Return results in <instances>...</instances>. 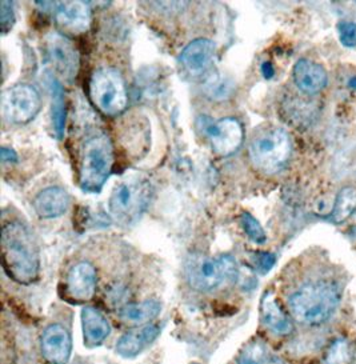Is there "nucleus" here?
<instances>
[{
    "label": "nucleus",
    "mask_w": 356,
    "mask_h": 364,
    "mask_svg": "<svg viewBox=\"0 0 356 364\" xmlns=\"http://www.w3.org/2000/svg\"><path fill=\"white\" fill-rule=\"evenodd\" d=\"M3 267L7 275L21 283L31 284L41 274V252L31 231L19 222L1 230Z\"/></svg>",
    "instance_id": "1"
},
{
    "label": "nucleus",
    "mask_w": 356,
    "mask_h": 364,
    "mask_svg": "<svg viewBox=\"0 0 356 364\" xmlns=\"http://www.w3.org/2000/svg\"><path fill=\"white\" fill-rule=\"evenodd\" d=\"M342 299V289L328 280H316L296 289L288 300L293 318L303 324L316 326L328 321Z\"/></svg>",
    "instance_id": "2"
},
{
    "label": "nucleus",
    "mask_w": 356,
    "mask_h": 364,
    "mask_svg": "<svg viewBox=\"0 0 356 364\" xmlns=\"http://www.w3.org/2000/svg\"><path fill=\"white\" fill-rule=\"evenodd\" d=\"M153 187L139 172H131L119 181L109 196V213L122 225H135L151 203Z\"/></svg>",
    "instance_id": "3"
},
{
    "label": "nucleus",
    "mask_w": 356,
    "mask_h": 364,
    "mask_svg": "<svg viewBox=\"0 0 356 364\" xmlns=\"http://www.w3.org/2000/svg\"><path fill=\"white\" fill-rule=\"evenodd\" d=\"M237 260L230 255L211 257L194 254L185 262L188 284L200 292H211L234 283L237 279Z\"/></svg>",
    "instance_id": "4"
},
{
    "label": "nucleus",
    "mask_w": 356,
    "mask_h": 364,
    "mask_svg": "<svg viewBox=\"0 0 356 364\" xmlns=\"http://www.w3.org/2000/svg\"><path fill=\"white\" fill-rule=\"evenodd\" d=\"M114 167V146L106 134L87 140L82 150L79 183L85 193L102 191Z\"/></svg>",
    "instance_id": "5"
},
{
    "label": "nucleus",
    "mask_w": 356,
    "mask_h": 364,
    "mask_svg": "<svg viewBox=\"0 0 356 364\" xmlns=\"http://www.w3.org/2000/svg\"><path fill=\"white\" fill-rule=\"evenodd\" d=\"M291 152L290 135L279 127L260 129L249 143V161L267 175L281 172L288 164Z\"/></svg>",
    "instance_id": "6"
},
{
    "label": "nucleus",
    "mask_w": 356,
    "mask_h": 364,
    "mask_svg": "<svg viewBox=\"0 0 356 364\" xmlns=\"http://www.w3.org/2000/svg\"><path fill=\"white\" fill-rule=\"evenodd\" d=\"M90 97L95 107L106 117H119L129 106V94L123 76L109 67L99 68L92 74Z\"/></svg>",
    "instance_id": "7"
},
{
    "label": "nucleus",
    "mask_w": 356,
    "mask_h": 364,
    "mask_svg": "<svg viewBox=\"0 0 356 364\" xmlns=\"http://www.w3.org/2000/svg\"><path fill=\"white\" fill-rule=\"evenodd\" d=\"M42 99L36 88L30 85H16L1 95L3 115L11 123L26 124L41 111Z\"/></svg>",
    "instance_id": "8"
},
{
    "label": "nucleus",
    "mask_w": 356,
    "mask_h": 364,
    "mask_svg": "<svg viewBox=\"0 0 356 364\" xmlns=\"http://www.w3.org/2000/svg\"><path fill=\"white\" fill-rule=\"evenodd\" d=\"M203 134L210 140L212 150L222 156L235 154L244 139V131L240 122L235 118L207 120L203 124Z\"/></svg>",
    "instance_id": "9"
},
{
    "label": "nucleus",
    "mask_w": 356,
    "mask_h": 364,
    "mask_svg": "<svg viewBox=\"0 0 356 364\" xmlns=\"http://www.w3.org/2000/svg\"><path fill=\"white\" fill-rule=\"evenodd\" d=\"M45 54L59 75L67 82L75 79L80 67V56L67 36L62 33H50L45 39Z\"/></svg>",
    "instance_id": "10"
},
{
    "label": "nucleus",
    "mask_w": 356,
    "mask_h": 364,
    "mask_svg": "<svg viewBox=\"0 0 356 364\" xmlns=\"http://www.w3.org/2000/svg\"><path fill=\"white\" fill-rule=\"evenodd\" d=\"M97 274L90 262H79L70 269L65 278V291L71 299L87 301L97 292Z\"/></svg>",
    "instance_id": "11"
},
{
    "label": "nucleus",
    "mask_w": 356,
    "mask_h": 364,
    "mask_svg": "<svg viewBox=\"0 0 356 364\" xmlns=\"http://www.w3.org/2000/svg\"><path fill=\"white\" fill-rule=\"evenodd\" d=\"M55 21L70 33H83L91 26V9L85 1H62L54 4Z\"/></svg>",
    "instance_id": "12"
},
{
    "label": "nucleus",
    "mask_w": 356,
    "mask_h": 364,
    "mask_svg": "<svg viewBox=\"0 0 356 364\" xmlns=\"http://www.w3.org/2000/svg\"><path fill=\"white\" fill-rule=\"evenodd\" d=\"M42 353L51 364H67L72 353V339L70 332L60 324H51L42 335Z\"/></svg>",
    "instance_id": "13"
},
{
    "label": "nucleus",
    "mask_w": 356,
    "mask_h": 364,
    "mask_svg": "<svg viewBox=\"0 0 356 364\" xmlns=\"http://www.w3.org/2000/svg\"><path fill=\"white\" fill-rule=\"evenodd\" d=\"M327 73L322 65L308 59H301L293 67V82L304 95L313 97L327 86Z\"/></svg>",
    "instance_id": "14"
},
{
    "label": "nucleus",
    "mask_w": 356,
    "mask_h": 364,
    "mask_svg": "<svg viewBox=\"0 0 356 364\" xmlns=\"http://www.w3.org/2000/svg\"><path fill=\"white\" fill-rule=\"evenodd\" d=\"M216 46L212 41L200 38L187 44L180 54V62L190 74H202L215 58Z\"/></svg>",
    "instance_id": "15"
},
{
    "label": "nucleus",
    "mask_w": 356,
    "mask_h": 364,
    "mask_svg": "<svg viewBox=\"0 0 356 364\" xmlns=\"http://www.w3.org/2000/svg\"><path fill=\"white\" fill-rule=\"evenodd\" d=\"M159 327L153 324H146L136 330L127 332L123 336H120L117 343V353L126 359L135 358L143 353L149 346H151L159 336Z\"/></svg>",
    "instance_id": "16"
},
{
    "label": "nucleus",
    "mask_w": 356,
    "mask_h": 364,
    "mask_svg": "<svg viewBox=\"0 0 356 364\" xmlns=\"http://www.w3.org/2000/svg\"><path fill=\"white\" fill-rule=\"evenodd\" d=\"M70 207V196L62 187H48L36 195L33 208L43 219H54L67 213Z\"/></svg>",
    "instance_id": "17"
},
{
    "label": "nucleus",
    "mask_w": 356,
    "mask_h": 364,
    "mask_svg": "<svg viewBox=\"0 0 356 364\" xmlns=\"http://www.w3.org/2000/svg\"><path fill=\"white\" fill-rule=\"evenodd\" d=\"M82 328L85 344L88 347L100 346L111 332L107 318L95 307H86L82 311Z\"/></svg>",
    "instance_id": "18"
},
{
    "label": "nucleus",
    "mask_w": 356,
    "mask_h": 364,
    "mask_svg": "<svg viewBox=\"0 0 356 364\" xmlns=\"http://www.w3.org/2000/svg\"><path fill=\"white\" fill-rule=\"evenodd\" d=\"M260 316L264 326L276 335H288L292 331V323L272 292L264 294L260 303Z\"/></svg>",
    "instance_id": "19"
},
{
    "label": "nucleus",
    "mask_w": 356,
    "mask_h": 364,
    "mask_svg": "<svg viewBox=\"0 0 356 364\" xmlns=\"http://www.w3.org/2000/svg\"><path fill=\"white\" fill-rule=\"evenodd\" d=\"M162 306L158 300L149 299L141 303H130L119 310V318L124 323L134 326H146L156 319L161 314Z\"/></svg>",
    "instance_id": "20"
},
{
    "label": "nucleus",
    "mask_w": 356,
    "mask_h": 364,
    "mask_svg": "<svg viewBox=\"0 0 356 364\" xmlns=\"http://www.w3.org/2000/svg\"><path fill=\"white\" fill-rule=\"evenodd\" d=\"M50 91L53 97L51 115H53L55 134L58 139H62L65 136L67 112H65V91L56 77H50Z\"/></svg>",
    "instance_id": "21"
},
{
    "label": "nucleus",
    "mask_w": 356,
    "mask_h": 364,
    "mask_svg": "<svg viewBox=\"0 0 356 364\" xmlns=\"http://www.w3.org/2000/svg\"><path fill=\"white\" fill-rule=\"evenodd\" d=\"M356 208V190L354 187L342 188L335 200L331 219L335 223H343Z\"/></svg>",
    "instance_id": "22"
},
{
    "label": "nucleus",
    "mask_w": 356,
    "mask_h": 364,
    "mask_svg": "<svg viewBox=\"0 0 356 364\" xmlns=\"http://www.w3.org/2000/svg\"><path fill=\"white\" fill-rule=\"evenodd\" d=\"M269 360V350L261 342L249 343L237 358V364H264Z\"/></svg>",
    "instance_id": "23"
},
{
    "label": "nucleus",
    "mask_w": 356,
    "mask_h": 364,
    "mask_svg": "<svg viewBox=\"0 0 356 364\" xmlns=\"http://www.w3.org/2000/svg\"><path fill=\"white\" fill-rule=\"evenodd\" d=\"M352 358L350 343L345 339H336L324 358V364H350Z\"/></svg>",
    "instance_id": "24"
},
{
    "label": "nucleus",
    "mask_w": 356,
    "mask_h": 364,
    "mask_svg": "<svg viewBox=\"0 0 356 364\" xmlns=\"http://www.w3.org/2000/svg\"><path fill=\"white\" fill-rule=\"evenodd\" d=\"M240 225L243 231L246 232V235L249 236V239H251L254 243L257 245L266 243L267 235L259 222L252 215L249 213H243L240 215Z\"/></svg>",
    "instance_id": "25"
},
{
    "label": "nucleus",
    "mask_w": 356,
    "mask_h": 364,
    "mask_svg": "<svg viewBox=\"0 0 356 364\" xmlns=\"http://www.w3.org/2000/svg\"><path fill=\"white\" fill-rule=\"evenodd\" d=\"M14 24H15L14 3H11V1H1L0 3V27H1V33L6 35L9 31H11Z\"/></svg>",
    "instance_id": "26"
},
{
    "label": "nucleus",
    "mask_w": 356,
    "mask_h": 364,
    "mask_svg": "<svg viewBox=\"0 0 356 364\" xmlns=\"http://www.w3.org/2000/svg\"><path fill=\"white\" fill-rule=\"evenodd\" d=\"M340 42L345 47H355L356 46V23L342 22L338 26Z\"/></svg>",
    "instance_id": "27"
},
{
    "label": "nucleus",
    "mask_w": 356,
    "mask_h": 364,
    "mask_svg": "<svg viewBox=\"0 0 356 364\" xmlns=\"http://www.w3.org/2000/svg\"><path fill=\"white\" fill-rule=\"evenodd\" d=\"M275 262H276V257L270 252H258L255 257V266L261 274H267L271 268L275 266Z\"/></svg>",
    "instance_id": "28"
},
{
    "label": "nucleus",
    "mask_w": 356,
    "mask_h": 364,
    "mask_svg": "<svg viewBox=\"0 0 356 364\" xmlns=\"http://www.w3.org/2000/svg\"><path fill=\"white\" fill-rule=\"evenodd\" d=\"M0 156H1V161L4 163H16L18 161V155L15 151L11 149H7V147H3L0 151Z\"/></svg>",
    "instance_id": "29"
},
{
    "label": "nucleus",
    "mask_w": 356,
    "mask_h": 364,
    "mask_svg": "<svg viewBox=\"0 0 356 364\" xmlns=\"http://www.w3.org/2000/svg\"><path fill=\"white\" fill-rule=\"evenodd\" d=\"M261 74L266 79H271L272 76L275 75V70L274 65H271L270 62H264L261 65Z\"/></svg>",
    "instance_id": "30"
},
{
    "label": "nucleus",
    "mask_w": 356,
    "mask_h": 364,
    "mask_svg": "<svg viewBox=\"0 0 356 364\" xmlns=\"http://www.w3.org/2000/svg\"><path fill=\"white\" fill-rule=\"evenodd\" d=\"M264 364H286L284 362H281V359H278V358H271L269 359L267 362Z\"/></svg>",
    "instance_id": "31"
},
{
    "label": "nucleus",
    "mask_w": 356,
    "mask_h": 364,
    "mask_svg": "<svg viewBox=\"0 0 356 364\" xmlns=\"http://www.w3.org/2000/svg\"><path fill=\"white\" fill-rule=\"evenodd\" d=\"M348 87H350V88H352V90H356V76H352V77L350 79V82H348Z\"/></svg>",
    "instance_id": "32"
}]
</instances>
